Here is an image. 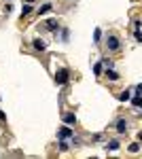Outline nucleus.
Here are the masks:
<instances>
[{"label":"nucleus","instance_id":"1","mask_svg":"<svg viewBox=\"0 0 142 159\" xmlns=\"http://www.w3.org/2000/svg\"><path fill=\"white\" fill-rule=\"evenodd\" d=\"M70 81V70L68 68H59L57 72H55V83L57 85H66Z\"/></svg>","mask_w":142,"mask_h":159},{"label":"nucleus","instance_id":"2","mask_svg":"<svg viewBox=\"0 0 142 159\" xmlns=\"http://www.w3.org/2000/svg\"><path fill=\"white\" fill-rule=\"evenodd\" d=\"M106 47L110 51H119V49H121V40H119V36L108 34V36H106Z\"/></svg>","mask_w":142,"mask_h":159},{"label":"nucleus","instance_id":"3","mask_svg":"<svg viewBox=\"0 0 142 159\" xmlns=\"http://www.w3.org/2000/svg\"><path fill=\"white\" fill-rule=\"evenodd\" d=\"M57 138H59V140H68V138H72L70 125H62V127L57 129Z\"/></svg>","mask_w":142,"mask_h":159},{"label":"nucleus","instance_id":"4","mask_svg":"<svg viewBox=\"0 0 142 159\" xmlns=\"http://www.w3.org/2000/svg\"><path fill=\"white\" fill-rule=\"evenodd\" d=\"M57 25H59L57 19H47L40 28H43V30H47V32H55V30H57Z\"/></svg>","mask_w":142,"mask_h":159},{"label":"nucleus","instance_id":"5","mask_svg":"<svg viewBox=\"0 0 142 159\" xmlns=\"http://www.w3.org/2000/svg\"><path fill=\"white\" fill-rule=\"evenodd\" d=\"M117 132L119 134H125V132H127V121H125V119H119L117 121Z\"/></svg>","mask_w":142,"mask_h":159},{"label":"nucleus","instance_id":"6","mask_svg":"<svg viewBox=\"0 0 142 159\" xmlns=\"http://www.w3.org/2000/svg\"><path fill=\"white\" fill-rule=\"evenodd\" d=\"M64 123H66V125H74V123H76V117H74L72 112H66V115H64Z\"/></svg>","mask_w":142,"mask_h":159},{"label":"nucleus","instance_id":"7","mask_svg":"<svg viewBox=\"0 0 142 159\" xmlns=\"http://www.w3.org/2000/svg\"><path fill=\"white\" fill-rule=\"evenodd\" d=\"M32 45H34V49H36V51H45V49H47L45 40H40V38H36V40L32 43Z\"/></svg>","mask_w":142,"mask_h":159},{"label":"nucleus","instance_id":"8","mask_svg":"<svg viewBox=\"0 0 142 159\" xmlns=\"http://www.w3.org/2000/svg\"><path fill=\"white\" fill-rule=\"evenodd\" d=\"M119 147H121V144H119V140H110V142L106 144V151H110V153H112V151H117Z\"/></svg>","mask_w":142,"mask_h":159},{"label":"nucleus","instance_id":"9","mask_svg":"<svg viewBox=\"0 0 142 159\" xmlns=\"http://www.w3.org/2000/svg\"><path fill=\"white\" fill-rule=\"evenodd\" d=\"M51 9H53V7H51V2H45V4L38 9V15H45V13H49Z\"/></svg>","mask_w":142,"mask_h":159},{"label":"nucleus","instance_id":"10","mask_svg":"<svg viewBox=\"0 0 142 159\" xmlns=\"http://www.w3.org/2000/svg\"><path fill=\"white\" fill-rule=\"evenodd\" d=\"M106 76L110 79V81H117V79H119V74L115 72V70H110V68H106Z\"/></svg>","mask_w":142,"mask_h":159},{"label":"nucleus","instance_id":"11","mask_svg":"<svg viewBox=\"0 0 142 159\" xmlns=\"http://www.w3.org/2000/svg\"><path fill=\"white\" fill-rule=\"evenodd\" d=\"M131 104H134L136 108H140V106H142V96H138V93H136V98L131 100Z\"/></svg>","mask_w":142,"mask_h":159},{"label":"nucleus","instance_id":"12","mask_svg":"<svg viewBox=\"0 0 142 159\" xmlns=\"http://www.w3.org/2000/svg\"><path fill=\"white\" fill-rule=\"evenodd\" d=\"M21 13H24V17H25V15H30V13H32V4H30V2H25L24 9H21Z\"/></svg>","mask_w":142,"mask_h":159},{"label":"nucleus","instance_id":"13","mask_svg":"<svg viewBox=\"0 0 142 159\" xmlns=\"http://www.w3.org/2000/svg\"><path fill=\"white\" fill-rule=\"evenodd\" d=\"M130 98H131V96H130V91H123V93L119 96V100H121V102H127Z\"/></svg>","mask_w":142,"mask_h":159},{"label":"nucleus","instance_id":"14","mask_svg":"<svg viewBox=\"0 0 142 159\" xmlns=\"http://www.w3.org/2000/svg\"><path fill=\"white\" fill-rule=\"evenodd\" d=\"M138 151H140V144H138V142L130 144V153H138Z\"/></svg>","mask_w":142,"mask_h":159},{"label":"nucleus","instance_id":"15","mask_svg":"<svg viewBox=\"0 0 142 159\" xmlns=\"http://www.w3.org/2000/svg\"><path fill=\"white\" fill-rule=\"evenodd\" d=\"M59 151H68V142L66 140H59Z\"/></svg>","mask_w":142,"mask_h":159},{"label":"nucleus","instance_id":"16","mask_svg":"<svg viewBox=\"0 0 142 159\" xmlns=\"http://www.w3.org/2000/svg\"><path fill=\"white\" fill-rule=\"evenodd\" d=\"M94 72H95V74H100V72H102V61H100V64H95V66H94Z\"/></svg>","mask_w":142,"mask_h":159},{"label":"nucleus","instance_id":"17","mask_svg":"<svg viewBox=\"0 0 142 159\" xmlns=\"http://www.w3.org/2000/svg\"><path fill=\"white\" fill-rule=\"evenodd\" d=\"M94 38H95V43H98V40H100V38H102V32H100V30H95V34H94Z\"/></svg>","mask_w":142,"mask_h":159},{"label":"nucleus","instance_id":"18","mask_svg":"<svg viewBox=\"0 0 142 159\" xmlns=\"http://www.w3.org/2000/svg\"><path fill=\"white\" fill-rule=\"evenodd\" d=\"M134 36H136V40H140V43H142V32H138V30H136V32H134Z\"/></svg>","mask_w":142,"mask_h":159},{"label":"nucleus","instance_id":"19","mask_svg":"<svg viewBox=\"0 0 142 159\" xmlns=\"http://www.w3.org/2000/svg\"><path fill=\"white\" fill-rule=\"evenodd\" d=\"M136 93H138V96H142V83L138 87H136Z\"/></svg>","mask_w":142,"mask_h":159},{"label":"nucleus","instance_id":"20","mask_svg":"<svg viewBox=\"0 0 142 159\" xmlns=\"http://www.w3.org/2000/svg\"><path fill=\"white\" fill-rule=\"evenodd\" d=\"M2 121H7V115H4V112L0 110V123H2Z\"/></svg>","mask_w":142,"mask_h":159},{"label":"nucleus","instance_id":"21","mask_svg":"<svg viewBox=\"0 0 142 159\" xmlns=\"http://www.w3.org/2000/svg\"><path fill=\"white\" fill-rule=\"evenodd\" d=\"M138 140H140V142H142V132H140V134H138Z\"/></svg>","mask_w":142,"mask_h":159},{"label":"nucleus","instance_id":"22","mask_svg":"<svg viewBox=\"0 0 142 159\" xmlns=\"http://www.w3.org/2000/svg\"><path fill=\"white\" fill-rule=\"evenodd\" d=\"M24 2H30V4H32V2H34V0H24Z\"/></svg>","mask_w":142,"mask_h":159}]
</instances>
